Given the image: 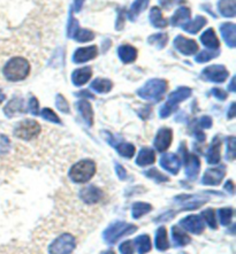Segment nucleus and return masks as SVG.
I'll use <instances>...</instances> for the list:
<instances>
[{
    "mask_svg": "<svg viewBox=\"0 0 236 254\" xmlns=\"http://www.w3.org/2000/svg\"><path fill=\"white\" fill-rule=\"evenodd\" d=\"M30 72V64L22 57L12 58L3 67V75L10 82L22 81Z\"/></svg>",
    "mask_w": 236,
    "mask_h": 254,
    "instance_id": "f257e3e1",
    "label": "nucleus"
},
{
    "mask_svg": "<svg viewBox=\"0 0 236 254\" xmlns=\"http://www.w3.org/2000/svg\"><path fill=\"white\" fill-rule=\"evenodd\" d=\"M136 230L137 227L135 224L117 221L106 228V230L103 232V238L107 244H115L119 239L134 234Z\"/></svg>",
    "mask_w": 236,
    "mask_h": 254,
    "instance_id": "f03ea898",
    "label": "nucleus"
},
{
    "mask_svg": "<svg viewBox=\"0 0 236 254\" xmlns=\"http://www.w3.org/2000/svg\"><path fill=\"white\" fill-rule=\"evenodd\" d=\"M96 163L89 159L75 163L70 170V177L74 183H86L96 174Z\"/></svg>",
    "mask_w": 236,
    "mask_h": 254,
    "instance_id": "7ed1b4c3",
    "label": "nucleus"
},
{
    "mask_svg": "<svg viewBox=\"0 0 236 254\" xmlns=\"http://www.w3.org/2000/svg\"><path fill=\"white\" fill-rule=\"evenodd\" d=\"M167 90V82L165 79H150L145 84L139 89L137 94L145 100L159 101L164 97Z\"/></svg>",
    "mask_w": 236,
    "mask_h": 254,
    "instance_id": "20e7f679",
    "label": "nucleus"
},
{
    "mask_svg": "<svg viewBox=\"0 0 236 254\" xmlns=\"http://www.w3.org/2000/svg\"><path fill=\"white\" fill-rule=\"evenodd\" d=\"M190 96H191V89L186 88V86H183V88H179L177 90H175V91H173L169 94L166 104L161 107L160 112H159L160 118H162V119L168 118V116L172 114L174 111L177 110L179 104H181L182 101L188 99Z\"/></svg>",
    "mask_w": 236,
    "mask_h": 254,
    "instance_id": "39448f33",
    "label": "nucleus"
},
{
    "mask_svg": "<svg viewBox=\"0 0 236 254\" xmlns=\"http://www.w3.org/2000/svg\"><path fill=\"white\" fill-rule=\"evenodd\" d=\"M42 131L41 125L35 120H23L17 123L14 128V135L23 140H31Z\"/></svg>",
    "mask_w": 236,
    "mask_h": 254,
    "instance_id": "423d86ee",
    "label": "nucleus"
},
{
    "mask_svg": "<svg viewBox=\"0 0 236 254\" xmlns=\"http://www.w3.org/2000/svg\"><path fill=\"white\" fill-rule=\"evenodd\" d=\"M76 248V241L71 234H63L49 246V254H72Z\"/></svg>",
    "mask_w": 236,
    "mask_h": 254,
    "instance_id": "0eeeda50",
    "label": "nucleus"
},
{
    "mask_svg": "<svg viewBox=\"0 0 236 254\" xmlns=\"http://www.w3.org/2000/svg\"><path fill=\"white\" fill-rule=\"evenodd\" d=\"M180 226L181 228H183L184 230L195 235H201L202 232L204 231V221L202 220V216L196 215V214L183 217V219L180 221Z\"/></svg>",
    "mask_w": 236,
    "mask_h": 254,
    "instance_id": "6e6552de",
    "label": "nucleus"
},
{
    "mask_svg": "<svg viewBox=\"0 0 236 254\" xmlns=\"http://www.w3.org/2000/svg\"><path fill=\"white\" fill-rule=\"evenodd\" d=\"M104 192L96 185H89L79 191V199L86 205H94L103 200Z\"/></svg>",
    "mask_w": 236,
    "mask_h": 254,
    "instance_id": "1a4fd4ad",
    "label": "nucleus"
},
{
    "mask_svg": "<svg viewBox=\"0 0 236 254\" xmlns=\"http://www.w3.org/2000/svg\"><path fill=\"white\" fill-rule=\"evenodd\" d=\"M203 75L206 79L213 83H224L230 74H228L226 67L223 64H213V66L205 68L203 70Z\"/></svg>",
    "mask_w": 236,
    "mask_h": 254,
    "instance_id": "9d476101",
    "label": "nucleus"
},
{
    "mask_svg": "<svg viewBox=\"0 0 236 254\" xmlns=\"http://www.w3.org/2000/svg\"><path fill=\"white\" fill-rule=\"evenodd\" d=\"M184 163H186V174L189 180L194 181L197 179L199 170H201V161L197 155L188 153L184 150Z\"/></svg>",
    "mask_w": 236,
    "mask_h": 254,
    "instance_id": "9b49d317",
    "label": "nucleus"
},
{
    "mask_svg": "<svg viewBox=\"0 0 236 254\" xmlns=\"http://www.w3.org/2000/svg\"><path fill=\"white\" fill-rule=\"evenodd\" d=\"M174 46H175V49L180 53L184 54V56H192V54L197 53L198 51L197 43L192 41V39L186 38L184 36H177L174 39Z\"/></svg>",
    "mask_w": 236,
    "mask_h": 254,
    "instance_id": "f8f14e48",
    "label": "nucleus"
},
{
    "mask_svg": "<svg viewBox=\"0 0 236 254\" xmlns=\"http://www.w3.org/2000/svg\"><path fill=\"white\" fill-rule=\"evenodd\" d=\"M173 141V131L169 128H161L155 138V147L159 152H165Z\"/></svg>",
    "mask_w": 236,
    "mask_h": 254,
    "instance_id": "ddd939ff",
    "label": "nucleus"
},
{
    "mask_svg": "<svg viewBox=\"0 0 236 254\" xmlns=\"http://www.w3.org/2000/svg\"><path fill=\"white\" fill-rule=\"evenodd\" d=\"M226 168L225 166H220L218 168L208 169L202 179V183L204 185H219L224 180Z\"/></svg>",
    "mask_w": 236,
    "mask_h": 254,
    "instance_id": "4468645a",
    "label": "nucleus"
},
{
    "mask_svg": "<svg viewBox=\"0 0 236 254\" xmlns=\"http://www.w3.org/2000/svg\"><path fill=\"white\" fill-rule=\"evenodd\" d=\"M160 165L162 168L167 172L173 174V175H177L181 169V160L180 158L175 154H164L161 155Z\"/></svg>",
    "mask_w": 236,
    "mask_h": 254,
    "instance_id": "2eb2a0df",
    "label": "nucleus"
},
{
    "mask_svg": "<svg viewBox=\"0 0 236 254\" xmlns=\"http://www.w3.org/2000/svg\"><path fill=\"white\" fill-rule=\"evenodd\" d=\"M98 56V49L96 45L89 46V47H81V49L76 50L74 53V63L82 64L86 63V61L92 60Z\"/></svg>",
    "mask_w": 236,
    "mask_h": 254,
    "instance_id": "dca6fc26",
    "label": "nucleus"
},
{
    "mask_svg": "<svg viewBox=\"0 0 236 254\" xmlns=\"http://www.w3.org/2000/svg\"><path fill=\"white\" fill-rule=\"evenodd\" d=\"M220 147H221V141L218 138V136L214 137L210 145L208 154H206V160L210 165H217L220 162Z\"/></svg>",
    "mask_w": 236,
    "mask_h": 254,
    "instance_id": "f3484780",
    "label": "nucleus"
},
{
    "mask_svg": "<svg viewBox=\"0 0 236 254\" xmlns=\"http://www.w3.org/2000/svg\"><path fill=\"white\" fill-rule=\"evenodd\" d=\"M22 112H24V103L23 99H21L19 97H15L12 100H9L6 107L3 108V113L7 118H13V116L22 113Z\"/></svg>",
    "mask_w": 236,
    "mask_h": 254,
    "instance_id": "a211bd4d",
    "label": "nucleus"
},
{
    "mask_svg": "<svg viewBox=\"0 0 236 254\" xmlns=\"http://www.w3.org/2000/svg\"><path fill=\"white\" fill-rule=\"evenodd\" d=\"M156 161V153L150 147H143L140 151L139 155L136 158V165L140 167H145L154 165Z\"/></svg>",
    "mask_w": 236,
    "mask_h": 254,
    "instance_id": "6ab92c4d",
    "label": "nucleus"
},
{
    "mask_svg": "<svg viewBox=\"0 0 236 254\" xmlns=\"http://www.w3.org/2000/svg\"><path fill=\"white\" fill-rule=\"evenodd\" d=\"M191 16V10L188 7H180L179 9L174 13V15L170 19V23L174 27H179V25H184L189 22Z\"/></svg>",
    "mask_w": 236,
    "mask_h": 254,
    "instance_id": "aec40b11",
    "label": "nucleus"
},
{
    "mask_svg": "<svg viewBox=\"0 0 236 254\" xmlns=\"http://www.w3.org/2000/svg\"><path fill=\"white\" fill-rule=\"evenodd\" d=\"M91 76H92L91 68L83 67V68H81V69H78L73 72L72 81H73V83H74V85L82 86V85H84L90 78H91Z\"/></svg>",
    "mask_w": 236,
    "mask_h": 254,
    "instance_id": "412c9836",
    "label": "nucleus"
},
{
    "mask_svg": "<svg viewBox=\"0 0 236 254\" xmlns=\"http://www.w3.org/2000/svg\"><path fill=\"white\" fill-rule=\"evenodd\" d=\"M220 31L227 45L235 47L236 45V27L234 23H224L221 24Z\"/></svg>",
    "mask_w": 236,
    "mask_h": 254,
    "instance_id": "4be33fe9",
    "label": "nucleus"
},
{
    "mask_svg": "<svg viewBox=\"0 0 236 254\" xmlns=\"http://www.w3.org/2000/svg\"><path fill=\"white\" fill-rule=\"evenodd\" d=\"M155 245L156 249L158 251L165 252L169 249V241L167 238V231L165 227H159L157 232H156V239H155Z\"/></svg>",
    "mask_w": 236,
    "mask_h": 254,
    "instance_id": "5701e85b",
    "label": "nucleus"
},
{
    "mask_svg": "<svg viewBox=\"0 0 236 254\" xmlns=\"http://www.w3.org/2000/svg\"><path fill=\"white\" fill-rule=\"evenodd\" d=\"M78 108H79V112L81 113L82 118L85 121L86 125L92 126L93 125V111H92L91 104H90L88 100L82 99L78 103Z\"/></svg>",
    "mask_w": 236,
    "mask_h": 254,
    "instance_id": "b1692460",
    "label": "nucleus"
},
{
    "mask_svg": "<svg viewBox=\"0 0 236 254\" xmlns=\"http://www.w3.org/2000/svg\"><path fill=\"white\" fill-rule=\"evenodd\" d=\"M119 58L121 59L122 63L130 64L134 63L137 58V50L134 46L130 45H122L118 50Z\"/></svg>",
    "mask_w": 236,
    "mask_h": 254,
    "instance_id": "393cba45",
    "label": "nucleus"
},
{
    "mask_svg": "<svg viewBox=\"0 0 236 254\" xmlns=\"http://www.w3.org/2000/svg\"><path fill=\"white\" fill-rule=\"evenodd\" d=\"M201 42L206 47H209L210 50H218L220 46L219 39H218L216 32H214L212 28L208 29V30L201 36Z\"/></svg>",
    "mask_w": 236,
    "mask_h": 254,
    "instance_id": "a878e982",
    "label": "nucleus"
},
{
    "mask_svg": "<svg viewBox=\"0 0 236 254\" xmlns=\"http://www.w3.org/2000/svg\"><path fill=\"white\" fill-rule=\"evenodd\" d=\"M218 8L225 17H234L236 14L235 0H220L218 2Z\"/></svg>",
    "mask_w": 236,
    "mask_h": 254,
    "instance_id": "bb28decb",
    "label": "nucleus"
},
{
    "mask_svg": "<svg viewBox=\"0 0 236 254\" xmlns=\"http://www.w3.org/2000/svg\"><path fill=\"white\" fill-rule=\"evenodd\" d=\"M150 21H151V24L156 28H166L167 24H168L167 20L162 16L160 8H158V7H152L151 8Z\"/></svg>",
    "mask_w": 236,
    "mask_h": 254,
    "instance_id": "cd10ccee",
    "label": "nucleus"
},
{
    "mask_svg": "<svg viewBox=\"0 0 236 254\" xmlns=\"http://www.w3.org/2000/svg\"><path fill=\"white\" fill-rule=\"evenodd\" d=\"M134 244L139 250V254H147L151 251L152 243L149 235H141L134 241Z\"/></svg>",
    "mask_w": 236,
    "mask_h": 254,
    "instance_id": "c85d7f7f",
    "label": "nucleus"
},
{
    "mask_svg": "<svg viewBox=\"0 0 236 254\" xmlns=\"http://www.w3.org/2000/svg\"><path fill=\"white\" fill-rule=\"evenodd\" d=\"M172 238H173L174 244L176 246H186L191 241L190 237H189L186 232L179 229L176 226H174L172 228Z\"/></svg>",
    "mask_w": 236,
    "mask_h": 254,
    "instance_id": "c756f323",
    "label": "nucleus"
},
{
    "mask_svg": "<svg viewBox=\"0 0 236 254\" xmlns=\"http://www.w3.org/2000/svg\"><path fill=\"white\" fill-rule=\"evenodd\" d=\"M113 147L118 151V153L123 158L132 159L135 155L136 148L133 144L129 143H117L113 144Z\"/></svg>",
    "mask_w": 236,
    "mask_h": 254,
    "instance_id": "7c9ffc66",
    "label": "nucleus"
},
{
    "mask_svg": "<svg viewBox=\"0 0 236 254\" xmlns=\"http://www.w3.org/2000/svg\"><path fill=\"white\" fill-rule=\"evenodd\" d=\"M113 88V83L110 79L97 78L96 81L91 83V89L98 93H107Z\"/></svg>",
    "mask_w": 236,
    "mask_h": 254,
    "instance_id": "2f4dec72",
    "label": "nucleus"
},
{
    "mask_svg": "<svg viewBox=\"0 0 236 254\" xmlns=\"http://www.w3.org/2000/svg\"><path fill=\"white\" fill-rule=\"evenodd\" d=\"M152 210V206L148 202H135L132 207V216L135 220L141 219L145 214L150 213Z\"/></svg>",
    "mask_w": 236,
    "mask_h": 254,
    "instance_id": "473e14b6",
    "label": "nucleus"
},
{
    "mask_svg": "<svg viewBox=\"0 0 236 254\" xmlns=\"http://www.w3.org/2000/svg\"><path fill=\"white\" fill-rule=\"evenodd\" d=\"M206 23H208V21H206L204 16H197L194 21L184 24L183 29L187 32H190V34H197V32L201 30Z\"/></svg>",
    "mask_w": 236,
    "mask_h": 254,
    "instance_id": "72a5a7b5",
    "label": "nucleus"
},
{
    "mask_svg": "<svg viewBox=\"0 0 236 254\" xmlns=\"http://www.w3.org/2000/svg\"><path fill=\"white\" fill-rule=\"evenodd\" d=\"M149 1H150V0H135V2L133 3L129 10L130 19L132 20L136 19V17L139 16L145 8H147V6L149 5Z\"/></svg>",
    "mask_w": 236,
    "mask_h": 254,
    "instance_id": "f704fd0d",
    "label": "nucleus"
},
{
    "mask_svg": "<svg viewBox=\"0 0 236 254\" xmlns=\"http://www.w3.org/2000/svg\"><path fill=\"white\" fill-rule=\"evenodd\" d=\"M73 38H75L76 41L79 43H86L92 41L94 38V35L92 31L86 30V29H79V27L74 31V34L72 35Z\"/></svg>",
    "mask_w": 236,
    "mask_h": 254,
    "instance_id": "c9c22d12",
    "label": "nucleus"
},
{
    "mask_svg": "<svg viewBox=\"0 0 236 254\" xmlns=\"http://www.w3.org/2000/svg\"><path fill=\"white\" fill-rule=\"evenodd\" d=\"M233 214H234L233 208H231V207L218 209V215H219L220 223L223 224L224 227L230 226L232 222V217H233Z\"/></svg>",
    "mask_w": 236,
    "mask_h": 254,
    "instance_id": "e433bc0d",
    "label": "nucleus"
},
{
    "mask_svg": "<svg viewBox=\"0 0 236 254\" xmlns=\"http://www.w3.org/2000/svg\"><path fill=\"white\" fill-rule=\"evenodd\" d=\"M202 217L205 220V222L208 223V226L211 228V229H217L218 220H217V214L214 212V209L209 208L204 210V212L202 213Z\"/></svg>",
    "mask_w": 236,
    "mask_h": 254,
    "instance_id": "4c0bfd02",
    "label": "nucleus"
},
{
    "mask_svg": "<svg viewBox=\"0 0 236 254\" xmlns=\"http://www.w3.org/2000/svg\"><path fill=\"white\" fill-rule=\"evenodd\" d=\"M168 42V37H167L166 34H157L152 35L149 37V43L152 45H157L158 47H165V45Z\"/></svg>",
    "mask_w": 236,
    "mask_h": 254,
    "instance_id": "58836bf2",
    "label": "nucleus"
},
{
    "mask_svg": "<svg viewBox=\"0 0 236 254\" xmlns=\"http://www.w3.org/2000/svg\"><path fill=\"white\" fill-rule=\"evenodd\" d=\"M144 174L149 177V179L156 181L157 183H164V182H167V181H168V177L162 175V174L160 172H158V170L156 168L147 170V172H145Z\"/></svg>",
    "mask_w": 236,
    "mask_h": 254,
    "instance_id": "ea45409f",
    "label": "nucleus"
},
{
    "mask_svg": "<svg viewBox=\"0 0 236 254\" xmlns=\"http://www.w3.org/2000/svg\"><path fill=\"white\" fill-rule=\"evenodd\" d=\"M42 118L47 120V121L50 122H53V123H58V125H60L61 121L59 119V116H58L56 113L52 110H50V108H43L42 111Z\"/></svg>",
    "mask_w": 236,
    "mask_h": 254,
    "instance_id": "a19ab883",
    "label": "nucleus"
},
{
    "mask_svg": "<svg viewBox=\"0 0 236 254\" xmlns=\"http://www.w3.org/2000/svg\"><path fill=\"white\" fill-rule=\"evenodd\" d=\"M10 150V140L7 136L0 135V157H3Z\"/></svg>",
    "mask_w": 236,
    "mask_h": 254,
    "instance_id": "79ce46f5",
    "label": "nucleus"
},
{
    "mask_svg": "<svg viewBox=\"0 0 236 254\" xmlns=\"http://www.w3.org/2000/svg\"><path fill=\"white\" fill-rule=\"evenodd\" d=\"M56 104H57V107L59 108V111L63 112V113H66V114L70 113V105H68V101L66 100V98H65L63 94H58Z\"/></svg>",
    "mask_w": 236,
    "mask_h": 254,
    "instance_id": "37998d69",
    "label": "nucleus"
},
{
    "mask_svg": "<svg viewBox=\"0 0 236 254\" xmlns=\"http://www.w3.org/2000/svg\"><path fill=\"white\" fill-rule=\"evenodd\" d=\"M119 251L121 254H134L135 253V244L134 241H126L119 246Z\"/></svg>",
    "mask_w": 236,
    "mask_h": 254,
    "instance_id": "c03bdc74",
    "label": "nucleus"
},
{
    "mask_svg": "<svg viewBox=\"0 0 236 254\" xmlns=\"http://www.w3.org/2000/svg\"><path fill=\"white\" fill-rule=\"evenodd\" d=\"M218 56L217 52H209V51H202L201 53L197 54L196 61L197 63H208V61L214 59Z\"/></svg>",
    "mask_w": 236,
    "mask_h": 254,
    "instance_id": "a18cd8bd",
    "label": "nucleus"
},
{
    "mask_svg": "<svg viewBox=\"0 0 236 254\" xmlns=\"http://www.w3.org/2000/svg\"><path fill=\"white\" fill-rule=\"evenodd\" d=\"M235 145H236L235 137L231 136L230 138L227 139V155L230 160H234L235 159Z\"/></svg>",
    "mask_w": 236,
    "mask_h": 254,
    "instance_id": "49530a36",
    "label": "nucleus"
},
{
    "mask_svg": "<svg viewBox=\"0 0 236 254\" xmlns=\"http://www.w3.org/2000/svg\"><path fill=\"white\" fill-rule=\"evenodd\" d=\"M198 127L202 129H209L212 127V119L210 116H203V118L199 119L198 121Z\"/></svg>",
    "mask_w": 236,
    "mask_h": 254,
    "instance_id": "de8ad7c7",
    "label": "nucleus"
},
{
    "mask_svg": "<svg viewBox=\"0 0 236 254\" xmlns=\"http://www.w3.org/2000/svg\"><path fill=\"white\" fill-rule=\"evenodd\" d=\"M38 108H39L38 100L36 99L35 97H31V99L29 100V112H30L31 114L37 115L38 114Z\"/></svg>",
    "mask_w": 236,
    "mask_h": 254,
    "instance_id": "09e8293b",
    "label": "nucleus"
},
{
    "mask_svg": "<svg viewBox=\"0 0 236 254\" xmlns=\"http://www.w3.org/2000/svg\"><path fill=\"white\" fill-rule=\"evenodd\" d=\"M115 172H117V175H118V177L121 181H123V180H126V177H127V170L123 168V167L120 165V163H117V166H115Z\"/></svg>",
    "mask_w": 236,
    "mask_h": 254,
    "instance_id": "8fccbe9b",
    "label": "nucleus"
},
{
    "mask_svg": "<svg viewBox=\"0 0 236 254\" xmlns=\"http://www.w3.org/2000/svg\"><path fill=\"white\" fill-rule=\"evenodd\" d=\"M212 94L219 100H225L227 98V93L221 89H212Z\"/></svg>",
    "mask_w": 236,
    "mask_h": 254,
    "instance_id": "3c124183",
    "label": "nucleus"
},
{
    "mask_svg": "<svg viewBox=\"0 0 236 254\" xmlns=\"http://www.w3.org/2000/svg\"><path fill=\"white\" fill-rule=\"evenodd\" d=\"M179 2H184V0H160V5L166 9H168L170 6L175 5V3H179Z\"/></svg>",
    "mask_w": 236,
    "mask_h": 254,
    "instance_id": "603ef678",
    "label": "nucleus"
},
{
    "mask_svg": "<svg viewBox=\"0 0 236 254\" xmlns=\"http://www.w3.org/2000/svg\"><path fill=\"white\" fill-rule=\"evenodd\" d=\"M174 216V213L172 212H167L165 214H162L161 216L157 217V220H156V222H161V221H168L172 219V217Z\"/></svg>",
    "mask_w": 236,
    "mask_h": 254,
    "instance_id": "864d4df0",
    "label": "nucleus"
},
{
    "mask_svg": "<svg viewBox=\"0 0 236 254\" xmlns=\"http://www.w3.org/2000/svg\"><path fill=\"white\" fill-rule=\"evenodd\" d=\"M225 190H227L231 193H234V183L233 181H227L226 184H225Z\"/></svg>",
    "mask_w": 236,
    "mask_h": 254,
    "instance_id": "5fc2aeb1",
    "label": "nucleus"
},
{
    "mask_svg": "<svg viewBox=\"0 0 236 254\" xmlns=\"http://www.w3.org/2000/svg\"><path fill=\"white\" fill-rule=\"evenodd\" d=\"M235 106H236V104L235 103H232V105H231V107H230V111H228V114H227V116H228V119H233L234 116H235V114H236V110H235Z\"/></svg>",
    "mask_w": 236,
    "mask_h": 254,
    "instance_id": "6e6d98bb",
    "label": "nucleus"
},
{
    "mask_svg": "<svg viewBox=\"0 0 236 254\" xmlns=\"http://www.w3.org/2000/svg\"><path fill=\"white\" fill-rule=\"evenodd\" d=\"M84 0H75V10H79Z\"/></svg>",
    "mask_w": 236,
    "mask_h": 254,
    "instance_id": "4d7b16f0",
    "label": "nucleus"
},
{
    "mask_svg": "<svg viewBox=\"0 0 236 254\" xmlns=\"http://www.w3.org/2000/svg\"><path fill=\"white\" fill-rule=\"evenodd\" d=\"M196 136H197V138H198L199 140H204V139H205V135H204V133H202L201 131H198V130H197V131H196Z\"/></svg>",
    "mask_w": 236,
    "mask_h": 254,
    "instance_id": "13d9d810",
    "label": "nucleus"
},
{
    "mask_svg": "<svg viewBox=\"0 0 236 254\" xmlns=\"http://www.w3.org/2000/svg\"><path fill=\"white\" fill-rule=\"evenodd\" d=\"M79 96H85V97H89V98H93L92 94L86 91V90H84V91L81 92V93H79Z\"/></svg>",
    "mask_w": 236,
    "mask_h": 254,
    "instance_id": "bf43d9fd",
    "label": "nucleus"
},
{
    "mask_svg": "<svg viewBox=\"0 0 236 254\" xmlns=\"http://www.w3.org/2000/svg\"><path fill=\"white\" fill-rule=\"evenodd\" d=\"M230 90L232 92H235L236 90H235V77L232 79V83H231V85H230Z\"/></svg>",
    "mask_w": 236,
    "mask_h": 254,
    "instance_id": "052dcab7",
    "label": "nucleus"
},
{
    "mask_svg": "<svg viewBox=\"0 0 236 254\" xmlns=\"http://www.w3.org/2000/svg\"><path fill=\"white\" fill-rule=\"evenodd\" d=\"M5 98H6V96H5V94H3V93H2V91H1V90H0V104H1V103H2V101H3V100H5Z\"/></svg>",
    "mask_w": 236,
    "mask_h": 254,
    "instance_id": "680f3d73",
    "label": "nucleus"
},
{
    "mask_svg": "<svg viewBox=\"0 0 236 254\" xmlns=\"http://www.w3.org/2000/svg\"><path fill=\"white\" fill-rule=\"evenodd\" d=\"M101 254H115V253H114L113 251H111V250H110V251H105V252H103Z\"/></svg>",
    "mask_w": 236,
    "mask_h": 254,
    "instance_id": "e2e57ef3",
    "label": "nucleus"
}]
</instances>
